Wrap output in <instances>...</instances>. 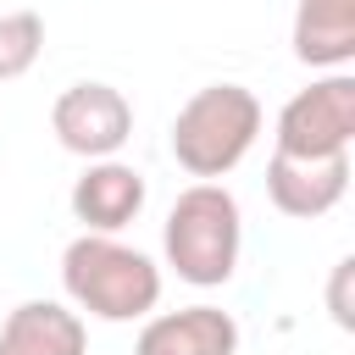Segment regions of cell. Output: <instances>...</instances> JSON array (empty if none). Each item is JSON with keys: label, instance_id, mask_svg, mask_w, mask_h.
<instances>
[{"label": "cell", "instance_id": "obj_1", "mask_svg": "<svg viewBox=\"0 0 355 355\" xmlns=\"http://www.w3.org/2000/svg\"><path fill=\"white\" fill-rule=\"evenodd\" d=\"M61 288L78 316L144 322L161 305V266L116 233H78L61 250Z\"/></svg>", "mask_w": 355, "mask_h": 355}, {"label": "cell", "instance_id": "obj_2", "mask_svg": "<svg viewBox=\"0 0 355 355\" xmlns=\"http://www.w3.org/2000/svg\"><path fill=\"white\" fill-rule=\"evenodd\" d=\"M255 139H261V100L244 83H205L172 116V161L200 183L227 178L255 150Z\"/></svg>", "mask_w": 355, "mask_h": 355}, {"label": "cell", "instance_id": "obj_3", "mask_svg": "<svg viewBox=\"0 0 355 355\" xmlns=\"http://www.w3.org/2000/svg\"><path fill=\"white\" fill-rule=\"evenodd\" d=\"M239 250H244V216L239 200L222 183H189L161 227V255L166 266L194 283V288H222L239 272Z\"/></svg>", "mask_w": 355, "mask_h": 355}, {"label": "cell", "instance_id": "obj_4", "mask_svg": "<svg viewBox=\"0 0 355 355\" xmlns=\"http://www.w3.org/2000/svg\"><path fill=\"white\" fill-rule=\"evenodd\" d=\"M349 139H355V78L327 72L277 111L272 155H294V161L349 155Z\"/></svg>", "mask_w": 355, "mask_h": 355}, {"label": "cell", "instance_id": "obj_5", "mask_svg": "<svg viewBox=\"0 0 355 355\" xmlns=\"http://www.w3.org/2000/svg\"><path fill=\"white\" fill-rule=\"evenodd\" d=\"M50 133L61 150H72L83 161H111L133 139V105L116 83H100V78L67 83L50 105Z\"/></svg>", "mask_w": 355, "mask_h": 355}, {"label": "cell", "instance_id": "obj_6", "mask_svg": "<svg viewBox=\"0 0 355 355\" xmlns=\"http://www.w3.org/2000/svg\"><path fill=\"white\" fill-rule=\"evenodd\" d=\"M133 355H239V322L222 305H183V311H150Z\"/></svg>", "mask_w": 355, "mask_h": 355}, {"label": "cell", "instance_id": "obj_7", "mask_svg": "<svg viewBox=\"0 0 355 355\" xmlns=\"http://www.w3.org/2000/svg\"><path fill=\"white\" fill-rule=\"evenodd\" d=\"M266 194H272V205L283 216L316 222V216H327L349 194V155H322V161L272 155L266 161Z\"/></svg>", "mask_w": 355, "mask_h": 355}, {"label": "cell", "instance_id": "obj_8", "mask_svg": "<svg viewBox=\"0 0 355 355\" xmlns=\"http://www.w3.org/2000/svg\"><path fill=\"white\" fill-rule=\"evenodd\" d=\"M72 216L83 222V233H122L139 211H144V172L128 161H89L83 178L67 194Z\"/></svg>", "mask_w": 355, "mask_h": 355}, {"label": "cell", "instance_id": "obj_9", "mask_svg": "<svg viewBox=\"0 0 355 355\" xmlns=\"http://www.w3.org/2000/svg\"><path fill=\"white\" fill-rule=\"evenodd\" d=\"M89 327L61 300H22L0 322V355H83Z\"/></svg>", "mask_w": 355, "mask_h": 355}, {"label": "cell", "instance_id": "obj_10", "mask_svg": "<svg viewBox=\"0 0 355 355\" xmlns=\"http://www.w3.org/2000/svg\"><path fill=\"white\" fill-rule=\"evenodd\" d=\"M288 44H294V61L344 72L355 61V0H300Z\"/></svg>", "mask_w": 355, "mask_h": 355}, {"label": "cell", "instance_id": "obj_11", "mask_svg": "<svg viewBox=\"0 0 355 355\" xmlns=\"http://www.w3.org/2000/svg\"><path fill=\"white\" fill-rule=\"evenodd\" d=\"M39 55H44V17L39 11H6L0 17V83L33 72Z\"/></svg>", "mask_w": 355, "mask_h": 355}, {"label": "cell", "instance_id": "obj_12", "mask_svg": "<svg viewBox=\"0 0 355 355\" xmlns=\"http://www.w3.org/2000/svg\"><path fill=\"white\" fill-rule=\"evenodd\" d=\"M349 277H355V255H344L333 266V283H327V311L338 327H355V305H349Z\"/></svg>", "mask_w": 355, "mask_h": 355}]
</instances>
